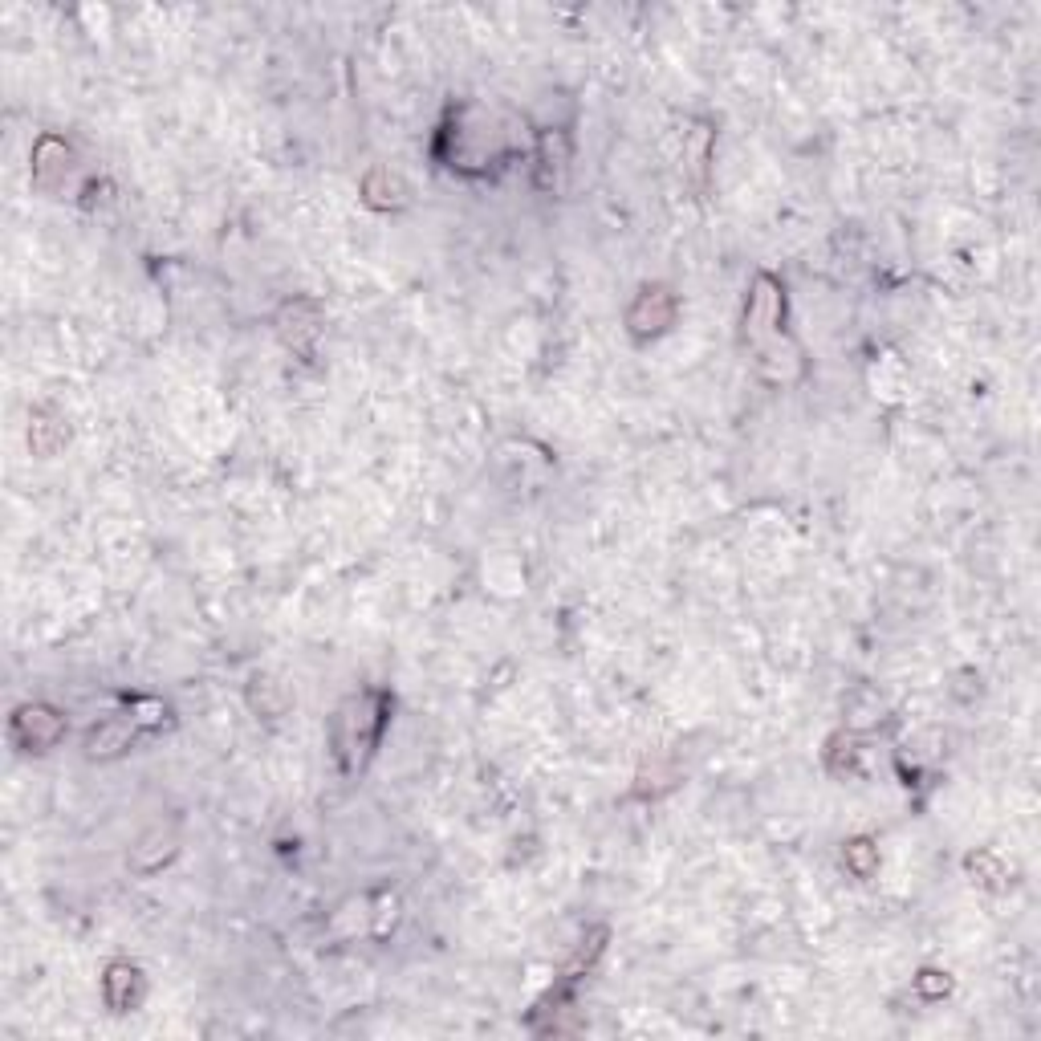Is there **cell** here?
<instances>
[{
    "instance_id": "obj_1",
    "label": "cell",
    "mask_w": 1041,
    "mask_h": 1041,
    "mask_svg": "<svg viewBox=\"0 0 1041 1041\" xmlns=\"http://www.w3.org/2000/svg\"><path fill=\"white\" fill-rule=\"evenodd\" d=\"M383 720H387V696H379V692H371V696H362V700H354V708L342 716V728H350L346 737H342V753H358L362 749V761L375 753V745H379V732H383Z\"/></svg>"
},
{
    "instance_id": "obj_2",
    "label": "cell",
    "mask_w": 1041,
    "mask_h": 1041,
    "mask_svg": "<svg viewBox=\"0 0 1041 1041\" xmlns=\"http://www.w3.org/2000/svg\"><path fill=\"white\" fill-rule=\"evenodd\" d=\"M671 314H676V305H671L667 289H643L631 310V326H635V334H647V322H655V334H659L671 322Z\"/></svg>"
},
{
    "instance_id": "obj_3",
    "label": "cell",
    "mask_w": 1041,
    "mask_h": 1041,
    "mask_svg": "<svg viewBox=\"0 0 1041 1041\" xmlns=\"http://www.w3.org/2000/svg\"><path fill=\"white\" fill-rule=\"evenodd\" d=\"M17 720L29 724V745L33 749H45V745H53L61 737V720L49 708H21Z\"/></svg>"
},
{
    "instance_id": "obj_4",
    "label": "cell",
    "mask_w": 1041,
    "mask_h": 1041,
    "mask_svg": "<svg viewBox=\"0 0 1041 1041\" xmlns=\"http://www.w3.org/2000/svg\"><path fill=\"white\" fill-rule=\"evenodd\" d=\"M846 859L854 863V871H859L863 879L875 871V854H871V842H850V846H846Z\"/></svg>"
},
{
    "instance_id": "obj_5",
    "label": "cell",
    "mask_w": 1041,
    "mask_h": 1041,
    "mask_svg": "<svg viewBox=\"0 0 1041 1041\" xmlns=\"http://www.w3.org/2000/svg\"><path fill=\"white\" fill-rule=\"evenodd\" d=\"M915 985H920V989H924L928 997H944V993L952 989L944 972H924V976H920V981H915Z\"/></svg>"
}]
</instances>
